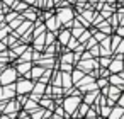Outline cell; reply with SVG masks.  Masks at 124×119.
Returning <instances> with one entry per match:
<instances>
[{"instance_id":"9","label":"cell","mask_w":124,"mask_h":119,"mask_svg":"<svg viewBox=\"0 0 124 119\" xmlns=\"http://www.w3.org/2000/svg\"><path fill=\"white\" fill-rule=\"evenodd\" d=\"M70 38H71V31L66 29V27H63V29H60V31L56 32V41H58L61 46H66V43L70 41Z\"/></svg>"},{"instance_id":"25","label":"cell","mask_w":124,"mask_h":119,"mask_svg":"<svg viewBox=\"0 0 124 119\" xmlns=\"http://www.w3.org/2000/svg\"><path fill=\"white\" fill-rule=\"evenodd\" d=\"M93 14H95V10H92V7H88V9H83V10L80 12V16H82L83 19H87L90 24H92V21H93Z\"/></svg>"},{"instance_id":"52","label":"cell","mask_w":124,"mask_h":119,"mask_svg":"<svg viewBox=\"0 0 124 119\" xmlns=\"http://www.w3.org/2000/svg\"><path fill=\"white\" fill-rule=\"evenodd\" d=\"M119 77H121V78L124 80V70H122V71H119Z\"/></svg>"},{"instance_id":"13","label":"cell","mask_w":124,"mask_h":119,"mask_svg":"<svg viewBox=\"0 0 124 119\" xmlns=\"http://www.w3.org/2000/svg\"><path fill=\"white\" fill-rule=\"evenodd\" d=\"M32 61H21V63H16V70L19 73V77H22L24 73H27L31 68H32Z\"/></svg>"},{"instance_id":"46","label":"cell","mask_w":124,"mask_h":119,"mask_svg":"<svg viewBox=\"0 0 124 119\" xmlns=\"http://www.w3.org/2000/svg\"><path fill=\"white\" fill-rule=\"evenodd\" d=\"M116 104H117V105H121V107L124 109V92L119 95V99H117V102H116Z\"/></svg>"},{"instance_id":"23","label":"cell","mask_w":124,"mask_h":119,"mask_svg":"<svg viewBox=\"0 0 124 119\" xmlns=\"http://www.w3.org/2000/svg\"><path fill=\"white\" fill-rule=\"evenodd\" d=\"M10 32H12V29H10V26H9L7 22H2V24H0V41H4Z\"/></svg>"},{"instance_id":"11","label":"cell","mask_w":124,"mask_h":119,"mask_svg":"<svg viewBox=\"0 0 124 119\" xmlns=\"http://www.w3.org/2000/svg\"><path fill=\"white\" fill-rule=\"evenodd\" d=\"M46 32H43V34H39V36H36L34 39H32V48L34 49H38V51H41L43 53V49L46 48V36H44Z\"/></svg>"},{"instance_id":"40","label":"cell","mask_w":124,"mask_h":119,"mask_svg":"<svg viewBox=\"0 0 124 119\" xmlns=\"http://www.w3.org/2000/svg\"><path fill=\"white\" fill-rule=\"evenodd\" d=\"M17 16H19V12H16V10H9V12L5 14V19H4V21H5V22L9 24V22H10L12 19H16Z\"/></svg>"},{"instance_id":"19","label":"cell","mask_w":124,"mask_h":119,"mask_svg":"<svg viewBox=\"0 0 124 119\" xmlns=\"http://www.w3.org/2000/svg\"><path fill=\"white\" fill-rule=\"evenodd\" d=\"M88 109H90V105L82 100L80 105H78V109H77V112H75V116H73V119H77V117H85V114L88 112Z\"/></svg>"},{"instance_id":"36","label":"cell","mask_w":124,"mask_h":119,"mask_svg":"<svg viewBox=\"0 0 124 119\" xmlns=\"http://www.w3.org/2000/svg\"><path fill=\"white\" fill-rule=\"evenodd\" d=\"M97 60H99V65H100L102 68H107L109 63H110V60H112V56H99Z\"/></svg>"},{"instance_id":"27","label":"cell","mask_w":124,"mask_h":119,"mask_svg":"<svg viewBox=\"0 0 124 119\" xmlns=\"http://www.w3.org/2000/svg\"><path fill=\"white\" fill-rule=\"evenodd\" d=\"M83 75H85V71H82V70H78V68H73V70H71V80H73V83H78V82L83 78Z\"/></svg>"},{"instance_id":"30","label":"cell","mask_w":124,"mask_h":119,"mask_svg":"<svg viewBox=\"0 0 124 119\" xmlns=\"http://www.w3.org/2000/svg\"><path fill=\"white\" fill-rule=\"evenodd\" d=\"M105 21L110 24V27H112V29H116V27L119 26V14H117V12H114V14H112L110 17H107Z\"/></svg>"},{"instance_id":"51","label":"cell","mask_w":124,"mask_h":119,"mask_svg":"<svg viewBox=\"0 0 124 119\" xmlns=\"http://www.w3.org/2000/svg\"><path fill=\"white\" fill-rule=\"evenodd\" d=\"M4 19H5V14H4V12H0V24H2V22H5Z\"/></svg>"},{"instance_id":"47","label":"cell","mask_w":124,"mask_h":119,"mask_svg":"<svg viewBox=\"0 0 124 119\" xmlns=\"http://www.w3.org/2000/svg\"><path fill=\"white\" fill-rule=\"evenodd\" d=\"M7 49H9V46H7L4 41H0V53H5Z\"/></svg>"},{"instance_id":"18","label":"cell","mask_w":124,"mask_h":119,"mask_svg":"<svg viewBox=\"0 0 124 119\" xmlns=\"http://www.w3.org/2000/svg\"><path fill=\"white\" fill-rule=\"evenodd\" d=\"M32 46H27L26 49H24V53L21 55V56H17V60H16V63H21V61H32Z\"/></svg>"},{"instance_id":"44","label":"cell","mask_w":124,"mask_h":119,"mask_svg":"<svg viewBox=\"0 0 124 119\" xmlns=\"http://www.w3.org/2000/svg\"><path fill=\"white\" fill-rule=\"evenodd\" d=\"M83 44H85V49H90V48H92L93 44H97V41H95V38L92 36V38H88V39H87V41H85Z\"/></svg>"},{"instance_id":"33","label":"cell","mask_w":124,"mask_h":119,"mask_svg":"<svg viewBox=\"0 0 124 119\" xmlns=\"http://www.w3.org/2000/svg\"><path fill=\"white\" fill-rule=\"evenodd\" d=\"M46 46L48 44H53V43H56V32H53V31H46Z\"/></svg>"},{"instance_id":"22","label":"cell","mask_w":124,"mask_h":119,"mask_svg":"<svg viewBox=\"0 0 124 119\" xmlns=\"http://www.w3.org/2000/svg\"><path fill=\"white\" fill-rule=\"evenodd\" d=\"M114 12H116V7H114V5H109V4H104V7L100 9V14H102V17H104V19L110 17Z\"/></svg>"},{"instance_id":"43","label":"cell","mask_w":124,"mask_h":119,"mask_svg":"<svg viewBox=\"0 0 124 119\" xmlns=\"http://www.w3.org/2000/svg\"><path fill=\"white\" fill-rule=\"evenodd\" d=\"M26 4H29V5H32V7H43V0H24Z\"/></svg>"},{"instance_id":"35","label":"cell","mask_w":124,"mask_h":119,"mask_svg":"<svg viewBox=\"0 0 124 119\" xmlns=\"http://www.w3.org/2000/svg\"><path fill=\"white\" fill-rule=\"evenodd\" d=\"M88 38H92V31L85 29V31H83V32H82V34H80V36L77 38V39H78V43H82V44H83V43H85V41H87Z\"/></svg>"},{"instance_id":"41","label":"cell","mask_w":124,"mask_h":119,"mask_svg":"<svg viewBox=\"0 0 124 119\" xmlns=\"http://www.w3.org/2000/svg\"><path fill=\"white\" fill-rule=\"evenodd\" d=\"M95 82H97V87H99V90H100L102 87H107V85H109V78H104V77H99Z\"/></svg>"},{"instance_id":"28","label":"cell","mask_w":124,"mask_h":119,"mask_svg":"<svg viewBox=\"0 0 124 119\" xmlns=\"http://www.w3.org/2000/svg\"><path fill=\"white\" fill-rule=\"evenodd\" d=\"M38 107H39V104H38L36 100H32V99H27V100H26V104L22 105V109H24V111H27V112L34 111V109H38Z\"/></svg>"},{"instance_id":"39","label":"cell","mask_w":124,"mask_h":119,"mask_svg":"<svg viewBox=\"0 0 124 119\" xmlns=\"http://www.w3.org/2000/svg\"><path fill=\"white\" fill-rule=\"evenodd\" d=\"M88 51H90V55H92L93 58H99V56H100V46H99V43H97V44H93Z\"/></svg>"},{"instance_id":"16","label":"cell","mask_w":124,"mask_h":119,"mask_svg":"<svg viewBox=\"0 0 124 119\" xmlns=\"http://www.w3.org/2000/svg\"><path fill=\"white\" fill-rule=\"evenodd\" d=\"M75 83L71 80V71H61V87H63V90L65 88H70Z\"/></svg>"},{"instance_id":"2","label":"cell","mask_w":124,"mask_h":119,"mask_svg":"<svg viewBox=\"0 0 124 119\" xmlns=\"http://www.w3.org/2000/svg\"><path fill=\"white\" fill-rule=\"evenodd\" d=\"M82 97L83 95H65L63 97V109H65V112L70 116V117H73L75 116V112H77V109H78V105H80V102H82Z\"/></svg>"},{"instance_id":"8","label":"cell","mask_w":124,"mask_h":119,"mask_svg":"<svg viewBox=\"0 0 124 119\" xmlns=\"http://www.w3.org/2000/svg\"><path fill=\"white\" fill-rule=\"evenodd\" d=\"M21 16L26 19V21H31V22H34L38 17H39V10H38V7H32V5H29L24 12H21Z\"/></svg>"},{"instance_id":"53","label":"cell","mask_w":124,"mask_h":119,"mask_svg":"<svg viewBox=\"0 0 124 119\" xmlns=\"http://www.w3.org/2000/svg\"><path fill=\"white\" fill-rule=\"evenodd\" d=\"M21 119H31V117H29V116H26V117H21Z\"/></svg>"},{"instance_id":"38","label":"cell","mask_w":124,"mask_h":119,"mask_svg":"<svg viewBox=\"0 0 124 119\" xmlns=\"http://www.w3.org/2000/svg\"><path fill=\"white\" fill-rule=\"evenodd\" d=\"M75 68V65H71V63H58V70H61V71H71Z\"/></svg>"},{"instance_id":"15","label":"cell","mask_w":124,"mask_h":119,"mask_svg":"<svg viewBox=\"0 0 124 119\" xmlns=\"http://www.w3.org/2000/svg\"><path fill=\"white\" fill-rule=\"evenodd\" d=\"M99 94H100V90H99V88L90 90V92H85V94H83V97H82V100H83V102H87L88 105H92V104L95 102V99L99 97Z\"/></svg>"},{"instance_id":"24","label":"cell","mask_w":124,"mask_h":119,"mask_svg":"<svg viewBox=\"0 0 124 119\" xmlns=\"http://www.w3.org/2000/svg\"><path fill=\"white\" fill-rule=\"evenodd\" d=\"M29 7V4H26L24 2V0H16V2H14V5H12V10H16V12H24L26 9Z\"/></svg>"},{"instance_id":"4","label":"cell","mask_w":124,"mask_h":119,"mask_svg":"<svg viewBox=\"0 0 124 119\" xmlns=\"http://www.w3.org/2000/svg\"><path fill=\"white\" fill-rule=\"evenodd\" d=\"M19 78V73L16 70V66H7L0 71V85H9V83H16V80Z\"/></svg>"},{"instance_id":"31","label":"cell","mask_w":124,"mask_h":119,"mask_svg":"<svg viewBox=\"0 0 124 119\" xmlns=\"http://www.w3.org/2000/svg\"><path fill=\"white\" fill-rule=\"evenodd\" d=\"M121 41H122V38H121V36H117L116 32H112V34H110V49H112V53H114V49L117 48V44H119Z\"/></svg>"},{"instance_id":"14","label":"cell","mask_w":124,"mask_h":119,"mask_svg":"<svg viewBox=\"0 0 124 119\" xmlns=\"http://www.w3.org/2000/svg\"><path fill=\"white\" fill-rule=\"evenodd\" d=\"M2 90H4V99L5 100H10L14 99L17 94H16V85L14 83H9V85H2Z\"/></svg>"},{"instance_id":"26","label":"cell","mask_w":124,"mask_h":119,"mask_svg":"<svg viewBox=\"0 0 124 119\" xmlns=\"http://www.w3.org/2000/svg\"><path fill=\"white\" fill-rule=\"evenodd\" d=\"M97 29L102 31V32H105V34H112V32H114V29L110 27V24H109L107 21H102V22L97 26Z\"/></svg>"},{"instance_id":"45","label":"cell","mask_w":124,"mask_h":119,"mask_svg":"<svg viewBox=\"0 0 124 119\" xmlns=\"http://www.w3.org/2000/svg\"><path fill=\"white\" fill-rule=\"evenodd\" d=\"M114 32H116L117 36H121V38H124V26H117V27L114 29Z\"/></svg>"},{"instance_id":"6","label":"cell","mask_w":124,"mask_h":119,"mask_svg":"<svg viewBox=\"0 0 124 119\" xmlns=\"http://www.w3.org/2000/svg\"><path fill=\"white\" fill-rule=\"evenodd\" d=\"M122 60H124V55H112V60H110V63H109V71L110 73H119V71H122L124 70V66H122Z\"/></svg>"},{"instance_id":"21","label":"cell","mask_w":124,"mask_h":119,"mask_svg":"<svg viewBox=\"0 0 124 119\" xmlns=\"http://www.w3.org/2000/svg\"><path fill=\"white\" fill-rule=\"evenodd\" d=\"M122 112H124V109L121 107V105H114L112 109H110V114L105 117V119H121V116H122Z\"/></svg>"},{"instance_id":"34","label":"cell","mask_w":124,"mask_h":119,"mask_svg":"<svg viewBox=\"0 0 124 119\" xmlns=\"http://www.w3.org/2000/svg\"><path fill=\"white\" fill-rule=\"evenodd\" d=\"M78 44H80V43H78V39H77V38H73V36H71V38H70V41H68V43H66V46H65V48H66V49H68V51H73V49H75V48H77V46H78Z\"/></svg>"},{"instance_id":"32","label":"cell","mask_w":124,"mask_h":119,"mask_svg":"<svg viewBox=\"0 0 124 119\" xmlns=\"http://www.w3.org/2000/svg\"><path fill=\"white\" fill-rule=\"evenodd\" d=\"M22 21H24V17H22V16L19 14V16L16 17V19H12V21L9 22V26H10V29H12V31H14V29H17V27H19V26L22 24Z\"/></svg>"},{"instance_id":"55","label":"cell","mask_w":124,"mask_h":119,"mask_svg":"<svg viewBox=\"0 0 124 119\" xmlns=\"http://www.w3.org/2000/svg\"><path fill=\"white\" fill-rule=\"evenodd\" d=\"M122 66H124V60H122Z\"/></svg>"},{"instance_id":"29","label":"cell","mask_w":124,"mask_h":119,"mask_svg":"<svg viewBox=\"0 0 124 119\" xmlns=\"http://www.w3.org/2000/svg\"><path fill=\"white\" fill-rule=\"evenodd\" d=\"M43 116H44V107H38V109H34V111H31L29 112V117L31 119H43Z\"/></svg>"},{"instance_id":"5","label":"cell","mask_w":124,"mask_h":119,"mask_svg":"<svg viewBox=\"0 0 124 119\" xmlns=\"http://www.w3.org/2000/svg\"><path fill=\"white\" fill-rule=\"evenodd\" d=\"M75 68H78V70H82L85 73H90L92 70L100 68V65H99V60L97 58H90V60H78L75 63Z\"/></svg>"},{"instance_id":"42","label":"cell","mask_w":124,"mask_h":119,"mask_svg":"<svg viewBox=\"0 0 124 119\" xmlns=\"http://www.w3.org/2000/svg\"><path fill=\"white\" fill-rule=\"evenodd\" d=\"M112 55H124V38H122V41L117 44V48L114 49V53Z\"/></svg>"},{"instance_id":"50","label":"cell","mask_w":124,"mask_h":119,"mask_svg":"<svg viewBox=\"0 0 124 119\" xmlns=\"http://www.w3.org/2000/svg\"><path fill=\"white\" fill-rule=\"evenodd\" d=\"M0 119H12V117H10L9 114H4V112H2V114H0Z\"/></svg>"},{"instance_id":"1","label":"cell","mask_w":124,"mask_h":119,"mask_svg":"<svg viewBox=\"0 0 124 119\" xmlns=\"http://www.w3.org/2000/svg\"><path fill=\"white\" fill-rule=\"evenodd\" d=\"M54 16L56 19L61 22V27H66V29H71L73 27V21H75V10L71 7H56L54 10Z\"/></svg>"},{"instance_id":"3","label":"cell","mask_w":124,"mask_h":119,"mask_svg":"<svg viewBox=\"0 0 124 119\" xmlns=\"http://www.w3.org/2000/svg\"><path fill=\"white\" fill-rule=\"evenodd\" d=\"M14 85H16V94H17V95H29V94L32 92L34 80L26 78V77H19Z\"/></svg>"},{"instance_id":"7","label":"cell","mask_w":124,"mask_h":119,"mask_svg":"<svg viewBox=\"0 0 124 119\" xmlns=\"http://www.w3.org/2000/svg\"><path fill=\"white\" fill-rule=\"evenodd\" d=\"M22 109V105L16 100V97L14 99H10V100H7V104H5V107H4V114H17L19 111Z\"/></svg>"},{"instance_id":"37","label":"cell","mask_w":124,"mask_h":119,"mask_svg":"<svg viewBox=\"0 0 124 119\" xmlns=\"http://www.w3.org/2000/svg\"><path fill=\"white\" fill-rule=\"evenodd\" d=\"M102 21H105V19L102 17V14H100V12H97V10H95V14H93V21H92V26H93V27H97Z\"/></svg>"},{"instance_id":"17","label":"cell","mask_w":124,"mask_h":119,"mask_svg":"<svg viewBox=\"0 0 124 119\" xmlns=\"http://www.w3.org/2000/svg\"><path fill=\"white\" fill-rule=\"evenodd\" d=\"M38 104L41 107H44V109H49V111L54 109V100H53V97H48V95H41V99L38 100Z\"/></svg>"},{"instance_id":"20","label":"cell","mask_w":124,"mask_h":119,"mask_svg":"<svg viewBox=\"0 0 124 119\" xmlns=\"http://www.w3.org/2000/svg\"><path fill=\"white\" fill-rule=\"evenodd\" d=\"M109 83L110 85H117V87H121L124 90V80L119 77V73H110L109 75Z\"/></svg>"},{"instance_id":"12","label":"cell","mask_w":124,"mask_h":119,"mask_svg":"<svg viewBox=\"0 0 124 119\" xmlns=\"http://www.w3.org/2000/svg\"><path fill=\"white\" fill-rule=\"evenodd\" d=\"M60 61H61V63H71V65H75V63H77L73 51H68L66 48H65V49H63V53L60 55Z\"/></svg>"},{"instance_id":"48","label":"cell","mask_w":124,"mask_h":119,"mask_svg":"<svg viewBox=\"0 0 124 119\" xmlns=\"http://www.w3.org/2000/svg\"><path fill=\"white\" fill-rule=\"evenodd\" d=\"M14 2H16V0H2V4L7 5V7H10V9H12V5H14Z\"/></svg>"},{"instance_id":"49","label":"cell","mask_w":124,"mask_h":119,"mask_svg":"<svg viewBox=\"0 0 124 119\" xmlns=\"http://www.w3.org/2000/svg\"><path fill=\"white\" fill-rule=\"evenodd\" d=\"M119 14V26H124V14H121V12H117Z\"/></svg>"},{"instance_id":"56","label":"cell","mask_w":124,"mask_h":119,"mask_svg":"<svg viewBox=\"0 0 124 119\" xmlns=\"http://www.w3.org/2000/svg\"><path fill=\"white\" fill-rule=\"evenodd\" d=\"M49 119H51V117H49Z\"/></svg>"},{"instance_id":"54","label":"cell","mask_w":124,"mask_h":119,"mask_svg":"<svg viewBox=\"0 0 124 119\" xmlns=\"http://www.w3.org/2000/svg\"><path fill=\"white\" fill-rule=\"evenodd\" d=\"M121 119H124V112H122V116H121Z\"/></svg>"},{"instance_id":"10","label":"cell","mask_w":124,"mask_h":119,"mask_svg":"<svg viewBox=\"0 0 124 119\" xmlns=\"http://www.w3.org/2000/svg\"><path fill=\"white\" fill-rule=\"evenodd\" d=\"M44 26H46L48 31H53V32H58L61 29V22L56 19V16H51L49 19H46L44 21Z\"/></svg>"}]
</instances>
